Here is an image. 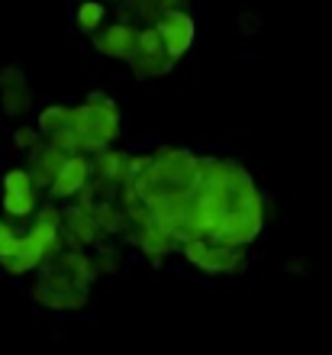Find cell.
Returning <instances> with one entry per match:
<instances>
[{"instance_id": "6da1fadb", "label": "cell", "mask_w": 332, "mask_h": 355, "mask_svg": "<svg viewBox=\"0 0 332 355\" xmlns=\"http://www.w3.org/2000/svg\"><path fill=\"white\" fill-rule=\"evenodd\" d=\"M71 130L78 132L81 152L110 149L120 139V107L107 91H91L84 103L71 107Z\"/></svg>"}, {"instance_id": "7a4b0ae2", "label": "cell", "mask_w": 332, "mask_h": 355, "mask_svg": "<svg viewBox=\"0 0 332 355\" xmlns=\"http://www.w3.org/2000/svg\"><path fill=\"white\" fill-rule=\"evenodd\" d=\"M33 300H36L39 307L62 310V313H65V310L87 307V300H91V288L78 284L68 271H62L55 262H52V259H49V262L42 265L39 281L33 284Z\"/></svg>"}, {"instance_id": "3957f363", "label": "cell", "mask_w": 332, "mask_h": 355, "mask_svg": "<svg viewBox=\"0 0 332 355\" xmlns=\"http://www.w3.org/2000/svg\"><path fill=\"white\" fill-rule=\"evenodd\" d=\"M181 255L207 275H232L245 265V249H232L210 239H187L181 243Z\"/></svg>"}, {"instance_id": "277c9868", "label": "cell", "mask_w": 332, "mask_h": 355, "mask_svg": "<svg viewBox=\"0 0 332 355\" xmlns=\"http://www.w3.org/2000/svg\"><path fill=\"white\" fill-rule=\"evenodd\" d=\"M132 68L136 78H165L175 71V58L165 52L161 39H158L155 26H139V39H136V52L126 62Z\"/></svg>"}, {"instance_id": "5b68a950", "label": "cell", "mask_w": 332, "mask_h": 355, "mask_svg": "<svg viewBox=\"0 0 332 355\" xmlns=\"http://www.w3.org/2000/svg\"><path fill=\"white\" fill-rule=\"evenodd\" d=\"M155 33H158V39H161V46H165L168 55L175 58V62H181V58L194 49L197 23H194V17H191V10H165L161 19L155 23Z\"/></svg>"}, {"instance_id": "8992f818", "label": "cell", "mask_w": 332, "mask_h": 355, "mask_svg": "<svg viewBox=\"0 0 332 355\" xmlns=\"http://www.w3.org/2000/svg\"><path fill=\"white\" fill-rule=\"evenodd\" d=\"M39 207V187L33 184L26 168H10L3 175V210L13 220H26Z\"/></svg>"}, {"instance_id": "52a82bcc", "label": "cell", "mask_w": 332, "mask_h": 355, "mask_svg": "<svg viewBox=\"0 0 332 355\" xmlns=\"http://www.w3.org/2000/svg\"><path fill=\"white\" fill-rule=\"evenodd\" d=\"M94 49L107 58H116V62H130L132 52H136V39H139V26H132L130 19H116V23H107L94 33Z\"/></svg>"}, {"instance_id": "ba28073f", "label": "cell", "mask_w": 332, "mask_h": 355, "mask_svg": "<svg viewBox=\"0 0 332 355\" xmlns=\"http://www.w3.org/2000/svg\"><path fill=\"white\" fill-rule=\"evenodd\" d=\"M0 97H3V113L10 120H19V116H26L33 110V87H29L23 68H0Z\"/></svg>"}, {"instance_id": "9c48e42d", "label": "cell", "mask_w": 332, "mask_h": 355, "mask_svg": "<svg viewBox=\"0 0 332 355\" xmlns=\"http://www.w3.org/2000/svg\"><path fill=\"white\" fill-rule=\"evenodd\" d=\"M87 181H91V162H87V155H68L62 162L58 175L52 178L49 194H52V200H74L84 191Z\"/></svg>"}, {"instance_id": "30bf717a", "label": "cell", "mask_w": 332, "mask_h": 355, "mask_svg": "<svg viewBox=\"0 0 332 355\" xmlns=\"http://www.w3.org/2000/svg\"><path fill=\"white\" fill-rule=\"evenodd\" d=\"M126 236H130L132 243H136L155 265H161V255H168L177 245L175 236L168 233L165 226H158V223H148V226H142V230H130Z\"/></svg>"}, {"instance_id": "8fae6325", "label": "cell", "mask_w": 332, "mask_h": 355, "mask_svg": "<svg viewBox=\"0 0 332 355\" xmlns=\"http://www.w3.org/2000/svg\"><path fill=\"white\" fill-rule=\"evenodd\" d=\"M65 159H68V155H62L58 149H52V146H46V142H39L36 149L29 152V165H26L29 178H33V184H36V187H49Z\"/></svg>"}, {"instance_id": "7c38bea8", "label": "cell", "mask_w": 332, "mask_h": 355, "mask_svg": "<svg viewBox=\"0 0 332 355\" xmlns=\"http://www.w3.org/2000/svg\"><path fill=\"white\" fill-rule=\"evenodd\" d=\"M52 262L58 265L62 271H68L78 284H84V288H91L94 281H97V271H94V259L84 249H74V245H68V249H58L55 255H52Z\"/></svg>"}, {"instance_id": "4fadbf2b", "label": "cell", "mask_w": 332, "mask_h": 355, "mask_svg": "<svg viewBox=\"0 0 332 355\" xmlns=\"http://www.w3.org/2000/svg\"><path fill=\"white\" fill-rule=\"evenodd\" d=\"M68 123H71V107L68 103H49V107H42L36 116V130L42 139H49L52 132L65 130Z\"/></svg>"}, {"instance_id": "5bb4252c", "label": "cell", "mask_w": 332, "mask_h": 355, "mask_svg": "<svg viewBox=\"0 0 332 355\" xmlns=\"http://www.w3.org/2000/svg\"><path fill=\"white\" fill-rule=\"evenodd\" d=\"M103 19H107V7H103L101 0H81V3H78L74 23H78V29H81V33L94 36V33L103 26Z\"/></svg>"}, {"instance_id": "9a60e30c", "label": "cell", "mask_w": 332, "mask_h": 355, "mask_svg": "<svg viewBox=\"0 0 332 355\" xmlns=\"http://www.w3.org/2000/svg\"><path fill=\"white\" fill-rule=\"evenodd\" d=\"M165 13V3L161 0H136L132 3V17L142 23V26H155L158 19Z\"/></svg>"}, {"instance_id": "2e32d148", "label": "cell", "mask_w": 332, "mask_h": 355, "mask_svg": "<svg viewBox=\"0 0 332 355\" xmlns=\"http://www.w3.org/2000/svg\"><path fill=\"white\" fill-rule=\"evenodd\" d=\"M91 259H94V271H97V275H110V271L120 268V252L110 249V245H101L97 255H91Z\"/></svg>"}, {"instance_id": "e0dca14e", "label": "cell", "mask_w": 332, "mask_h": 355, "mask_svg": "<svg viewBox=\"0 0 332 355\" xmlns=\"http://www.w3.org/2000/svg\"><path fill=\"white\" fill-rule=\"evenodd\" d=\"M42 142V136H39L36 126H17L13 130V146H17V152H33Z\"/></svg>"}, {"instance_id": "ac0fdd59", "label": "cell", "mask_w": 332, "mask_h": 355, "mask_svg": "<svg viewBox=\"0 0 332 355\" xmlns=\"http://www.w3.org/2000/svg\"><path fill=\"white\" fill-rule=\"evenodd\" d=\"M13 236H17V233H13V226L0 220V249H3V245H7L10 239H13Z\"/></svg>"}, {"instance_id": "d6986e66", "label": "cell", "mask_w": 332, "mask_h": 355, "mask_svg": "<svg viewBox=\"0 0 332 355\" xmlns=\"http://www.w3.org/2000/svg\"><path fill=\"white\" fill-rule=\"evenodd\" d=\"M161 3H165V10H187L191 0H161Z\"/></svg>"}, {"instance_id": "ffe728a7", "label": "cell", "mask_w": 332, "mask_h": 355, "mask_svg": "<svg viewBox=\"0 0 332 355\" xmlns=\"http://www.w3.org/2000/svg\"><path fill=\"white\" fill-rule=\"evenodd\" d=\"M103 7H110V3H116V7H123V0H101Z\"/></svg>"}, {"instance_id": "44dd1931", "label": "cell", "mask_w": 332, "mask_h": 355, "mask_svg": "<svg viewBox=\"0 0 332 355\" xmlns=\"http://www.w3.org/2000/svg\"><path fill=\"white\" fill-rule=\"evenodd\" d=\"M74 3H81V0H74Z\"/></svg>"}]
</instances>
